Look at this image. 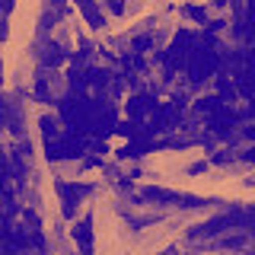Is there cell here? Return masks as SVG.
<instances>
[{
	"label": "cell",
	"mask_w": 255,
	"mask_h": 255,
	"mask_svg": "<svg viewBox=\"0 0 255 255\" xmlns=\"http://www.w3.org/2000/svg\"><path fill=\"white\" fill-rule=\"evenodd\" d=\"M58 195H61L64 214H67V217H74L77 207L83 204V198L93 195V185H80V182H58Z\"/></svg>",
	"instance_id": "6da1fadb"
},
{
	"label": "cell",
	"mask_w": 255,
	"mask_h": 255,
	"mask_svg": "<svg viewBox=\"0 0 255 255\" xmlns=\"http://www.w3.org/2000/svg\"><path fill=\"white\" fill-rule=\"evenodd\" d=\"M74 243L80 249H93V214H83V217L74 220Z\"/></svg>",
	"instance_id": "7a4b0ae2"
}]
</instances>
